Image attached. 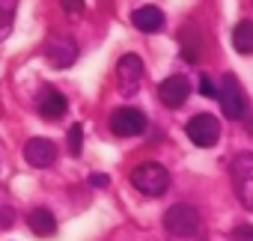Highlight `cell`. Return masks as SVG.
Returning a JSON list of instances; mask_svg holds the SVG:
<instances>
[{"instance_id":"cell-21","label":"cell","mask_w":253,"mask_h":241,"mask_svg":"<svg viewBox=\"0 0 253 241\" xmlns=\"http://www.w3.org/2000/svg\"><path fill=\"white\" fill-rule=\"evenodd\" d=\"M89 185H92V188H107V185H110V179H107L104 173H92V179H89Z\"/></svg>"},{"instance_id":"cell-12","label":"cell","mask_w":253,"mask_h":241,"mask_svg":"<svg viewBox=\"0 0 253 241\" xmlns=\"http://www.w3.org/2000/svg\"><path fill=\"white\" fill-rule=\"evenodd\" d=\"M131 24L137 30H143V33H158L164 27V12L158 6H140V9H134Z\"/></svg>"},{"instance_id":"cell-18","label":"cell","mask_w":253,"mask_h":241,"mask_svg":"<svg viewBox=\"0 0 253 241\" xmlns=\"http://www.w3.org/2000/svg\"><path fill=\"white\" fill-rule=\"evenodd\" d=\"M60 6H63V12H66L69 18H81V12H84V0H60Z\"/></svg>"},{"instance_id":"cell-5","label":"cell","mask_w":253,"mask_h":241,"mask_svg":"<svg viewBox=\"0 0 253 241\" xmlns=\"http://www.w3.org/2000/svg\"><path fill=\"white\" fill-rule=\"evenodd\" d=\"M229 176H232V188L238 194V202L253 211V152L238 155L229 167Z\"/></svg>"},{"instance_id":"cell-1","label":"cell","mask_w":253,"mask_h":241,"mask_svg":"<svg viewBox=\"0 0 253 241\" xmlns=\"http://www.w3.org/2000/svg\"><path fill=\"white\" fill-rule=\"evenodd\" d=\"M164 229L170 238H185V235H200L203 232V214L191 202H176L164 211Z\"/></svg>"},{"instance_id":"cell-20","label":"cell","mask_w":253,"mask_h":241,"mask_svg":"<svg viewBox=\"0 0 253 241\" xmlns=\"http://www.w3.org/2000/svg\"><path fill=\"white\" fill-rule=\"evenodd\" d=\"M232 238L235 241H253V226H235Z\"/></svg>"},{"instance_id":"cell-2","label":"cell","mask_w":253,"mask_h":241,"mask_svg":"<svg viewBox=\"0 0 253 241\" xmlns=\"http://www.w3.org/2000/svg\"><path fill=\"white\" fill-rule=\"evenodd\" d=\"M131 185H134L143 197H161V194H167V188H170V173H167V167L158 164V161H143V164H137V167L131 170Z\"/></svg>"},{"instance_id":"cell-16","label":"cell","mask_w":253,"mask_h":241,"mask_svg":"<svg viewBox=\"0 0 253 241\" xmlns=\"http://www.w3.org/2000/svg\"><path fill=\"white\" fill-rule=\"evenodd\" d=\"M12 18H15V0H0V42L12 33Z\"/></svg>"},{"instance_id":"cell-6","label":"cell","mask_w":253,"mask_h":241,"mask_svg":"<svg viewBox=\"0 0 253 241\" xmlns=\"http://www.w3.org/2000/svg\"><path fill=\"white\" fill-rule=\"evenodd\" d=\"M185 131H188V140H191L194 146L209 149V146H214L217 137H220V122H217V116H211V113H197V116L188 119Z\"/></svg>"},{"instance_id":"cell-14","label":"cell","mask_w":253,"mask_h":241,"mask_svg":"<svg viewBox=\"0 0 253 241\" xmlns=\"http://www.w3.org/2000/svg\"><path fill=\"white\" fill-rule=\"evenodd\" d=\"M232 48L238 54H253V21H238L232 30Z\"/></svg>"},{"instance_id":"cell-9","label":"cell","mask_w":253,"mask_h":241,"mask_svg":"<svg viewBox=\"0 0 253 241\" xmlns=\"http://www.w3.org/2000/svg\"><path fill=\"white\" fill-rule=\"evenodd\" d=\"M188 95H191V80L185 78V75H170V78H164L161 80V86H158V98H161V104H167V107H182L185 101H188Z\"/></svg>"},{"instance_id":"cell-19","label":"cell","mask_w":253,"mask_h":241,"mask_svg":"<svg viewBox=\"0 0 253 241\" xmlns=\"http://www.w3.org/2000/svg\"><path fill=\"white\" fill-rule=\"evenodd\" d=\"M200 92L203 95H217V89H214V83H211L209 75H200Z\"/></svg>"},{"instance_id":"cell-17","label":"cell","mask_w":253,"mask_h":241,"mask_svg":"<svg viewBox=\"0 0 253 241\" xmlns=\"http://www.w3.org/2000/svg\"><path fill=\"white\" fill-rule=\"evenodd\" d=\"M81 146H84V128H81V125H72V128H69V152L78 155Z\"/></svg>"},{"instance_id":"cell-8","label":"cell","mask_w":253,"mask_h":241,"mask_svg":"<svg viewBox=\"0 0 253 241\" xmlns=\"http://www.w3.org/2000/svg\"><path fill=\"white\" fill-rule=\"evenodd\" d=\"M45 57L54 69H69L78 60V45L72 36H51L45 45Z\"/></svg>"},{"instance_id":"cell-13","label":"cell","mask_w":253,"mask_h":241,"mask_svg":"<svg viewBox=\"0 0 253 241\" xmlns=\"http://www.w3.org/2000/svg\"><path fill=\"white\" fill-rule=\"evenodd\" d=\"M27 223H30V232L39 235V238H48L57 232V217L48 211V208H33L27 214Z\"/></svg>"},{"instance_id":"cell-22","label":"cell","mask_w":253,"mask_h":241,"mask_svg":"<svg viewBox=\"0 0 253 241\" xmlns=\"http://www.w3.org/2000/svg\"><path fill=\"white\" fill-rule=\"evenodd\" d=\"M170 241H206V235H185V238H170Z\"/></svg>"},{"instance_id":"cell-7","label":"cell","mask_w":253,"mask_h":241,"mask_svg":"<svg viewBox=\"0 0 253 241\" xmlns=\"http://www.w3.org/2000/svg\"><path fill=\"white\" fill-rule=\"evenodd\" d=\"M110 131L116 137H137L146 131V113L137 107H119L110 113Z\"/></svg>"},{"instance_id":"cell-4","label":"cell","mask_w":253,"mask_h":241,"mask_svg":"<svg viewBox=\"0 0 253 241\" xmlns=\"http://www.w3.org/2000/svg\"><path fill=\"white\" fill-rule=\"evenodd\" d=\"M143 60L137 57V54H125V57H119V63H116V86H119V92L125 95V98H131V95H137L140 92V86H143Z\"/></svg>"},{"instance_id":"cell-10","label":"cell","mask_w":253,"mask_h":241,"mask_svg":"<svg viewBox=\"0 0 253 241\" xmlns=\"http://www.w3.org/2000/svg\"><path fill=\"white\" fill-rule=\"evenodd\" d=\"M24 161H27L30 167L45 170V167H51V164L57 161V146H54L48 137H30V140L24 143Z\"/></svg>"},{"instance_id":"cell-3","label":"cell","mask_w":253,"mask_h":241,"mask_svg":"<svg viewBox=\"0 0 253 241\" xmlns=\"http://www.w3.org/2000/svg\"><path fill=\"white\" fill-rule=\"evenodd\" d=\"M217 98H220V110L226 119H244L247 116V95H244L235 75H223V80L217 86Z\"/></svg>"},{"instance_id":"cell-11","label":"cell","mask_w":253,"mask_h":241,"mask_svg":"<svg viewBox=\"0 0 253 241\" xmlns=\"http://www.w3.org/2000/svg\"><path fill=\"white\" fill-rule=\"evenodd\" d=\"M36 107H39V116L42 119H63L66 110H69V101H66V95L60 89L45 86L39 92V98H36Z\"/></svg>"},{"instance_id":"cell-15","label":"cell","mask_w":253,"mask_h":241,"mask_svg":"<svg viewBox=\"0 0 253 241\" xmlns=\"http://www.w3.org/2000/svg\"><path fill=\"white\" fill-rule=\"evenodd\" d=\"M179 42H182V57H185L188 63H197V60L203 57V42H200V33H194L191 27H185V30H182Z\"/></svg>"}]
</instances>
